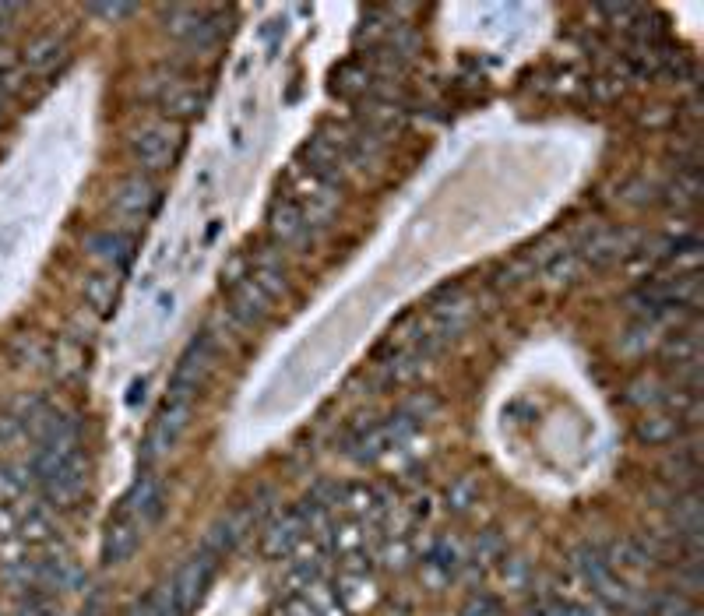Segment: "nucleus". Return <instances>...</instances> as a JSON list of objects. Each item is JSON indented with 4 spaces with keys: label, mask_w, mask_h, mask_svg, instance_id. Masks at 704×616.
I'll use <instances>...</instances> for the list:
<instances>
[{
    "label": "nucleus",
    "mask_w": 704,
    "mask_h": 616,
    "mask_svg": "<svg viewBox=\"0 0 704 616\" xmlns=\"http://www.w3.org/2000/svg\"><path fill=\"white\" fill-rule=\"evenodd\" d=\"M282 289H286V272H282V264L261 261L247 279L233 282V289H229V314H233L240 324L261 321Z\"/></svg>",
    "instance_id": "1"
},
{
    "label": "nucleus",
    "mask_w": 704,
    "mask_h": 616,
    "mask_svg": "<svg viewBox=\"0 0 704 616\" xmlns=\"http://www.w3.org/2000/svg\"><path fill=\"white\" fill-rule=\"evenodd\" d=\"M215 567H219V557H212L208 550L194 553V557L169 578V585L159 592L166 616H191L194 606L201 602V595H205L208 581H212Z\"/></svg>",
    "instance_id": "2"
},
{
    "label": "nucleus",
    "mask_w": 704,
    "mask_h": 616,
    "mask_svg": "<svg viewBox=\"0 0 704 616\" xmlns=\"http://www.w3.org/2000/svg\"><path fill=\"white\" fill-rule=\"evenodd\" d=\"M222 11H208V8H173L166 11V29L173 39L187 46V50H212L222 36H226V25H222Z\"/></svg>",
    "instance_id": "3"
},
{
    "label": "nucleus",
    "mask_w": 704,
    "mask_h": 616,
    "mask_svg": "<svg viewBox=\"0 0 704 616\" xmlns=\"http://www.w3.org/2000/svg\"><path fill=\"white\" fill-rule=\"evenodd\" d=\"M212 363H215V338L208 335V331H201V335L184 349L180 363L173 367V377H169V395L166 398L194 402V395H198L201 384H205Z\"/></svg>",
    "instance_id": "4"
},
{
    "label": "nucleus",
    "mask_w": 704,
    "mask_h": 616,
    "mask_svg": "<svg viewBox=\"0 0 704 616\" xmlns=\"http://www.w3.org/2000/svg\"><path fill=\"white\" fill-rule=\"evenodd\" d=\"M191 423V402H180V398H166L162 409L155 412V423L145 437V462H155V458L169 455L176 448L180 433Z\"/></svg>",
    "instance_id": "5"
},
{
    "label": "nucleus",
    "mask_w": 704,
    "mask_h": 616,
    "mask_svg": "<svg viewBox=\"0 0 704 616\" xmlns=\"http://www.w3.org/2000/svg\"><path fill=\"white\" fill-rule=\"evenodd\" d=\"M131 155L141 169H166L176 155V127L173 124H145L131 134Z\"/></svg>",
    "instance_id": "6"
},
{
    "label": "nucleus",
    "mask_w": 704,
    "mask_h": 616,
    "mask_svg": "<svg viewBox=\"0 0 704 616\" xmlns=\"http://www.w3.org/2000/svg\"><path fill=\"white\" fill-rule=\"evenodd\" d=\"M85 479H88V462L85 455H71L50 479L43 483V493L53 507H74L85 493Z\"/></svg>",
    "instance_id": "7"
},
{
    "label": "nucleus",
    "mask_w": 704,
    "mask_h": 616,
    "mask_svg": "<svg viewBox=\"0 0 704 616\" xmlns=\"http://www.w3.org/2000/svg\"><path fill=\"white\" fill-rule=\"evenodd\" d=\"M155 201H159V191H155V184L148 176H127V180L117 184L110 205L120 219H148Z\"/></svg>",
    "instance_id": "8"
},
{
    "label": "nucleus",
    "mask_w": 704,
    "mask_h": 616,
    "mask_svg": "<svg viewBox=\"0 0 704 616\" xmlns=\"http://www.w3.org/2000/svg\"><path fill=\"white\" fill-rule=\"evenodd\" d=\"M155 106H159L166 117L173 120H187V117H198L201 110H205V92H201L194 81L187 78H169V85L159 92V99H155Z\"/></svg>",
    "instance_id": "9"
},
{
    "label": "nucleus",
    "mask_w": 704,
    "mask_h": 616,
    "mask_svg": "<svg viewBox=\"0 0 704 616\" xmlns=\"http://www.w3.org/2000/svg\"><path fill=\"white\" fill-rule=\"evenodd\" d=\"M120 514L141 521V525H152V521L159 518L162 514V486L152 472H141V476L134 479L131 490H127V497H124Z\"/></svg>",
    "instance_id": "10"
},
{
    "label": "nucleus",
    "mask_w": 704,
    "mask_h": 616,
    "mask_svg": "<svg viewBox=\"0 0 704 616\" xmlns=\"http://www.w3.org/2000/svg\"><path fill=\"white\" fill-rule=\"evenodd\" d=\"M141 528H145L141 521L120 514L103 536V564H124V560H131L141 543Z\"/></svg>",
    "instance_id": "11"
},
{
    "label": "nucleus",
    "mask_w": 704,
    "mask_h": 616,
    "mask_svg": "<svg viewBox=\"0 0 704 616\" xmlns=\"http://www.w3.org/2000/svg\"><path fill=\"white\" fill-rule=\"evenodd\" d=\"M131 233H124V229H103V233L88 236V250L99 257L103 264H110V268H120V264L131 261Z\"/></svg>",
    "instance_id": "12"
},
{
    "label": "nucleus",
    "mask_w": 704,
    "mask_h": 616,
    "mask_svg": "<svg viewBox=\"0 0 704 616\" xmlns=\"http://www.w3.org/2000/svg\"><path fill=\"white\" fill-rule=\"evenodd\" d=\"M67 53V46H64V39L57 36V32H46V36H39V39H32L29 46H25V71L29 74H43V71H50V67H57V60Z\"/></svg>",
    "instance_id": "13"
},
{
    "label": "nucleus",
    "mask_w": 704,
    "mask_h": 616,
    "mask_svg": "<svg viewBox=\"0 0 704 616\" xmlns=\"http://www.w3.org/2000/svg\"><path fill=\"white\" fill-rule=\"evenodd\" d=\"M588 254L585 261L592 264V268H609L613 261H620L627 250V236L616 233V229H606V233H595L592 240H588Z\"/></svg>",
    "instance_id": "14"
},
{
    "label": "nucleus",
    "mask_w": 704,
    "mask_h": 616,
    "mask_svg": "<svg viewBox=\"0 0 704 616\" xmlns=\"http://www.w3.org/2000/svg\"><path fill=\"white\" fill-rule=\"evenodd\" d=\"M624 402H627V405H634V409H641V412H648V409H662V405L673 402V391H669L666 384L652 381V377H641V381L627 384Z\"/></svg>",
    "instance_id": "15"
},
{
    "label": "nucleus",
    "mask_w": 704,
    "mask_h": 616,
    "mask_svg": "<svg viewBox=\"0 0 704 616\" xmlns=\"http://www.w3.org/2000/svg\"><path fill=\"white\" fill-rule=\"evenodd\" d=\"M303 229H307V212H303V205H296V201H279V205L272 208V233L279 236V240H296Z\"/></svg>",
    "instance_id": "16"
},
{
    "label": "nucleus",
    "mask_w": 704,
    "mask_h": 616,
    "mask_svg": "<svg viewBox=\"0 0 704 616\" xmlns=\"http://www.w3.org/2000/svg\"><path fill=\"white\" fill-rule=\"evenodd\" d=\"M680 419L683 416H669V412H652L638 423V440L645 444H669L673 437H680Z\"/></svg>",
    "instance_id": "17"
},
{
    "label": "nucleus",
    "mask_w": 704,
    "mask_h": 616,
    "mask_svg": "<svg viewBox=\"0 0 704 616\" xmlns=\"http://www.w3.org/2000/svg\"><path fill=\"white\" fill-rule=\"evenodd\" d=\"M22 536L29 539V543H36V546L53 543V521H50V514H46L43 507H29V511H25Z\"/></svg>",
    "instance_id": "18"
},
{
    "label": "nucleus",
    "mask_w": 704,
    "mask_h": 616,
    "mask_svg": "<svg viewBox=\"0 0 704 616\" xmlns=\"http://www.w3.org/2000/svg\"><path fill=\"white\" fill-rule=\"evenodd\" d=\"M113 289H117V282H113L110 272H96L85 279V300L92 303L96 310H106L113 300Z\"/></svg>",
    "instance_id": "19"
},
{
    "label": "nucleus",
    "mask_w": 704,
    "mask_h": 616,
    "mask_svg": "<svg viewBox=\"0 0 704 616\" xmlns=\"http://www.w3.org/2000/svg\"><path fill=\"white\" fill-rule=\"evenodd\" d=\"M426 560H430L433 567H440L444 574H451L458 564H462V550H458V543H451V539H440V543L433 546L430 557H426Z\"/></svg>",
    "instance_id": "20"
},
{
    "label": "nucleus",
    "mask_w": 704,
    "mask_h": 616,
    "mask_svg": "<svg viewBox=\"0 0 704 616\" xmlns=\"http://www.w3.org/2000/svg\"><path fill=\"white\" fill-rule=\"evenodd\" d=\"M22 490H25V476H18L11 465H0V504L22 497Z\"/></svg>",
    "instance_id": "21"
},
{
    "label": "nucleus",
    "mask_w": 704,
    "mask_h": 616,
    "mask_svg": "<svg viewBox=\"0 0 704 616\" xmlns=\"http://www.w3.org/2000/svg\"><path fill=\"white\" fill-rule=\"evenodd\" d=\"M476 483H472V479H458L455 486H451L448 490V500H451V507H455V511H469L472 507V500H476Z\"/></svg>",
    "instance_id": "22"
},
{
    "label": "nucleus",
    "mask_w": 704,
    "mask_h": 616,
    "mask_svg": "<svg viewBox=\"0 0 704 616\" xmlns=\"http://www.w3.org/2000/svg\"><path fill=\"white\" fill-rule=\"evenodd\" d=\"M85 11L92 18H103L106 25H113V22H120V18L134 15V4H88Z\"/></svg>",
    "instance_id": "23"
},
{
    "label": "nucleus",
    "mask_w": 704,
    "mask_h": 616,
    "mask_svg": "<svg viewBox=\"0 0 704 616\" xmlns=\"http://www.w3.org/2000/svg\"><path fill=\"white\" fill-rule=\"evenodd\" d=\"M462 616H500V606L490 595H472L469 606L462 609Z\"/></svg>",
    "instance_id": "24"
},
{
    "label": "nucleus",
    "mask_w": 704,
    "mask_h": 616,
    "mask_svg": "<svg viewBox=\"0 0 704 616\" xmlns=\"http://www.w3.org/2000/svg\"><path fill=\"white\" fill-rule=\"evenodd\" d=\"M124 616H166V609H162V599H159V592L155 595H148V599H141L138 606H131Z\"/></svg>",
    "instance_id": "25"
},
{
    "label": "nucleus",
    "mask_w": 704,
    "mask_h": 616,
    "mask_svg": "<svg viewBox=\"0 0 704 616\" xmlns=\"http://www.w3.org/2000/svg\"><path fill=\"white\" fill-rule=\"evenodd\" d=\"M525 616H564V602L557 599H546V602H536V606L528 609Z\"/></svg>",
    "instance_id": "26"
}]
</instances>
